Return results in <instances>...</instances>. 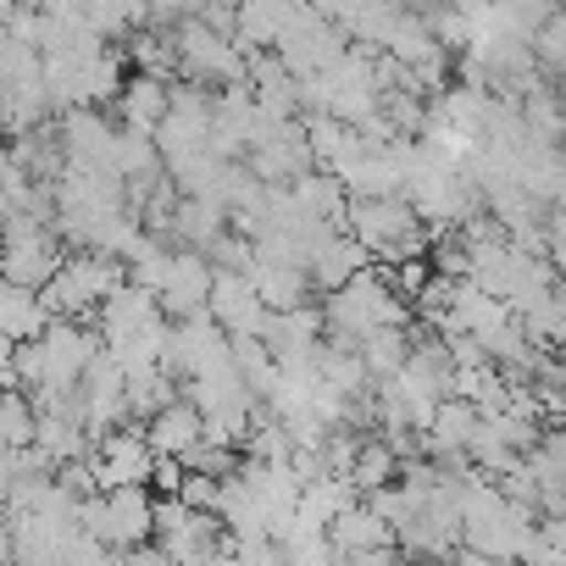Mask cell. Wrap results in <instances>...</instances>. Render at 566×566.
Here are the masks:
<instances>
[{
    "mask_svg": "<svg viewBox=\"0 0 566 566\" xmlns=\"http://www.w3.org/2000/svg\"><path fill=\"white\" fill-rule=\"evenodd\" d=\"M145 439H150V450L161 461H189L200 450V439H206V422H200L195 406H167V411L150 417V433Z\"/></svg>",
    "mask_w": 566,
    "mask_h": 566,
    "instance_id": "1",
    "label": "cell"
},
{
    "mask_svg": "<svg viewBox=\"0 0 566 566\" xmlns=\"http://www.w3.org/2000/svg\"><path fill=\"white\" fill-rule=\"evenodd\" d=\"M538 51H544L555 67H566V12H555V18L538 29Z\"/></svg>",
    "mask_w": 566,
    "mask_h": 566,
    "instance_id": "2",
    "label": "cell"
}]
</instances>
